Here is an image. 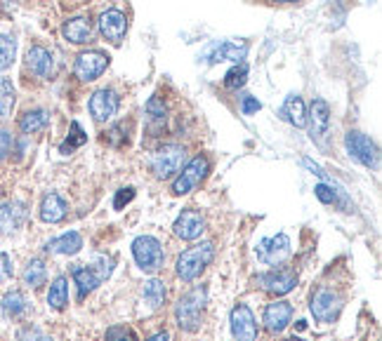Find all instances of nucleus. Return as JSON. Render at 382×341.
<instances>
[{"instance_id": "obj_1", "label": "nucleus", "mask_w": 382, "mask_h": 341, "mask_svg": "<svg viewBox=\"0 0 382 341\" xmlns=\"http://www.w3.org/2000/svg\"><path fill=\"white\" fill-rule=\"evenodd\" d=\"M205 299H208V292H205L203 285H198L178 301V306H175V320H178L180 330H185V332L201 330Z\"/></svg>"}, {"instance_id": "obj_2", "label": "nucleus", "mask_w": 382, "mask_h": 341, "mask_svg": "<svg viewBox=\"0 0 382 341\" xmlns=\"http://www.w3.org/2000/svg\"><path fill=\"white\" fill-rule=\"evenodd\" d=\"M114 271V259L111 257H94V264H80L73 266L71 278L78 285V299H85L92 290H97L102 280H107Z\"/></svg>"}, {"instance_id": "obj_3", "label": "nucleus", "mask_w": 382, "mask_h": 341, "mask_svg": "<svg viewBox=\"0 0 382 341\" xmlns=\"http://www.w3.org/2000/svg\"><path fill=\"white\" fill-rule=\"evenodd\" d=\"M212 259H215V245L198 242V245H194V247L185 250L178 257L175 271H178V276L185 280V283H191V280H196L205 269H208Z\"/></svg>"}, {"instance_id": "obj_4", "label": "nucleus", "mask_w": 382, "mask_h": 341, "mask_svg": "<svg viewBox=\"0 0 382 341\" xmlns=\"http://www.w3.org/2000/svg\"><path fill=\"white\" fill-rule=\"evenodd\" d=\"M187 160V151L185 146L180 144H165L163 148H158L156 153H153L151 158V169L153 174H156V179H170L182 169Z\"/></svg>"}, {"instance_id": "obj_5", "label": "nucleus", "mask_w": 382, "mask_h": 341, "mask_svg": "<svg viewBox=\"0 0 382 341\" xmlns=\"http://www.w3.org/2000/svg\"><path fill=\"white\" fill-rule=\"evenodd\" d=\"M132 257H135L137 266L144 273H156L160 266H163V247L160 242L153 238V235H139L132 242Z\"/></svg>"}, {"instance_id": "obj_6", "label": "nucleus", "mask_w": 382, "mask_h": 341, "mask_svg": "<svg viewBox=\"0 0 382 341\" xmlns=\"http://www.w3.org/2000/svg\"><path fill=\"white\" fill-rule=\"evenodd\" d=\"M208 169H210L208 158H205V155H196L194 160L187 162V167L182 169V174L178 177V179H175L173 194H175V196H187V194H191V191H194L198 184L205 179Z\"/></svg>"}, {"instance_id": "obj_7", "label": "nucleus", "mask_w": 382, "mask_h": 341, "mask_svg": "<svg viewBox=\"0 0 382 341\" xmlns=\"http://www.w3.org/2000/svg\"><path fill=\"white\" fill-rule=\"evenodd\" d=\"M109 66V55L102 50H90L83 52V55L76 57V64H73V73H76L78 80L83 83H90V80H97L102 73L107 71Z\"/></svg>"}, {"instance_id": "obj_8", "label": "nucleus", "mask_w": 382, "mask_h": 341, "mask_svg": "<svg viewBox=\"0 0 382 341\" xmlns=\"http://www.w3.org/2000/svg\"><path fill=\"white\" fill-rule=\"evenodd\" d=\"M257 259L267 266H278L290 257V238L285 233H278L274 238H262L257 242Z\"/></svg>"}, {"instance_id": "obj_9", "label": "nucleus", "mask_w": 382, "mask_h": 341, "mask_svg": "<svg viewBox=\"0 0 382 341\" xmlns=\"http://www.w3.org/2000/svg\"><path fill=\"white\" fill-rule=\"evenodd\" d=\"M344 146H347L349 155L359 160L366 167H378V146L371 142V137H366L364 132H347L344 137Z\"/></svg>"}, {"instance_id": "obj_10", "label": "nucleus", "mask_w": 382, "mask_h": 341, "mask_svg": "<svg viewBox=\"0 0 382 341\" xmlns=\"http://www.w3.org/2000/svg\"><path fill=\"white\" fill-rule=\"evenodd\" d=\"M310 308H312V315L317 318L319 323H333L337 320V315H340L342 311V296L323 287V290L314 294Z\"/></svg>"}, {"instance_id": "obj_11", "label": "nucleus", "mask_w": 382, "mask_h": 341, "mask_svg": "<svg viewBox=\"0 0 382 341\" xmlns=\"http://www.w3.org/2000/svg\"><path fill=\"white\" fill-rule=\"evenodd\" d=\"M257 285H260L264 292L283 296V294H288V292L295 290L298 276H295V271H290V269H274V271H269V273H262V276H257Z\"/></svg>"}, {"instance_id": "obj_12", "label": "nucleus", "mask_w": 382, "mask_h": 341, "mask_svg": "<svg viewBox=\"0 0 382 341\" xmlns=\"http://www.w3.org/2000/svg\"><path fill=\"white\" fill-rule=\"evenodd\" d=\"M229 323H231V337L236 341H255L257 339V320H255L251 306H246V303L234 306Z\"/></svg>"}, {"instance_id": "obj_13", "label": "nucleus", "mask_w": 382, "mask_h": 341, "mask_svg": "<svg viewBox=\"0 0 382 341\" xmlns=\"http://www.w3.org/2000/svg\"><path fill=\"white\" fill-rule=\"evenodd\" d=\"M119 106H121L119 94H116L114 90H109V87H104V90H97L90 97V113H92V118L97 123L111 121V118L119 113Z\"/></svg>"}, {"instance_id": "obj_14", "label": "nucleus", "mask_w": 382, "mask_h": 341, "mask_svg": "<svg viewBox=\"0 0 382 341\" xmlns=\"http://www.w3.org/2000/svg\"><path fill=\"white\" fill-rule=\"evenodd\" d=\"M128 31V17L121 10H107L99 17V33L111 43V45H121Z\"/></svg>"}, {"instance_id": "obj_15", "label": "nucleus", "mask_w": 382, "mask_h": 341, "mask_svg": "<svg viewBox=\"0 0 382 341\" xmlns=\"http://www.w3.org/2000/svg\"><path fill=\"white\" fill-rule=\"evenodd\" d=\"M205 231V217L198 210H185L173 224V233L182 240H196Z\"/></svg>"}, {"instance_id": "obj_16", "label": "nucleus", "mask_w": 382, "mask_h": 341, "mask_svg": "<svg viewBox=\"0 0 382 341\" xmlns=\"http://www.w3.org/2000/svg\"><path fill=\"white\" fill-rule=\"evenodd\" d=\"M310 123H312V139L314 142L323 144V139L328 137L330 132V106L328 101L323 99H314L312 101V108H310Z\"/></svg>"}, {"instance_id": "obj_17", "label": "nucleus", "mask_w": 382, "mask_h": 341, "mask_svg": "<svg viewBox=\"0 0 382 341\" xmlns=\"http://www.w3.org/2000/svg\"><path fill=\"white\" fill-rule=\"evenodd\" d=\"M293 320V306L288 301H274L264 308V328H267L271 335H278L290 325Z\"/></svg>"}, {"instance_id": "obj_18", "label": "nucleus", "mask_w": 382, "mask_h": 341, "mask_svg": "<svg viewBox=\"0 0 382 341\" xmlns=\"http://www.w3.org/2000/svg\"><path fill=\"white\" fill-rule=\"evenodd\" d=\"M26 221V205L24 203H5L0 205V233H17Z\"/></svg>"}, {"instance_id": "obj_19", "label": "nucleus", "mask_w": 382, "mask_h": 341, "mask_svg": "<svg viewBox=\"0 0 382 341\" xmlns=\"http://www.w3.org/2000/svg\"><path fill=\"white\" fill-rule=\"evenodd\" d=\"M62 35L69 43H73V45H85V43L92 38L90 19H87V17H73L69 21H64Z\"/></svg>"}, {"instance_id": "obj_20", "label": "nucleus", "mask_w": 382, "mask_h": 341, "mask_svg": "<svg viewBox=\"0 0 382 341\" xmlns=\"http://www.w3.org/2000/svg\"><path fill=\"white\" fill-rule=\"evenodd\" d=\"M53 55H50V50L40 47V45H33L31 50H28L26 55V66L31 69L33 76L38 78H50L53 76Z\"/></svg>"}, {"instance_id": "obj_21", "label": "nucleus", "mask_w": 382, "mask_h": 341, "mask_svg": "<svg viewBox=\"0 0 382 341\" xmlns=\"http://www.w3.org/2000/svg\"><path fill=\"white\" fill-rule=\"evenodd\" d=\"M69 212V205L60 194H48L40 203V219L45 224H60Z\"/></svg>"}, {"instance_id": "obj_22", "label": "nucleus", "mask_w": 382, "mask_h": 341, "mask_svg": "<svg viewBox=\"0 0 382 341\" xmlns=\"http://www.w3.org/2000/svg\"><path fill=\"white\" fill-rule=\"evenodd\" d=\"M80 247H83V238H80L78 231H69L60 235V238L50 240L45 245V252L50 255H64V257H71V255H78Z\"/></svg>"}, {"instance_id": "obj_23", "label": "nucleus", "mask_w": 382, "mask_h": 341, "mask_svg": "<svg viewBox=\"0 0 382 341\" xmlns=\"http://www.w3.org/2000/svg\"><path fill=\"white\" fill-rule=\"evenodd\" d=\"M281 118H283V121H288L290 125H295V128H305V125H307L305 101L300 99L298 94H290V97L285 99L283 108H281Z\"/></svg>"}, {"instance_id": "obj_24", "label": "nucleus", "mask_w": 382, "mask_h": 341, "mask_svg": "<svg viewBox=\"0 0 382 341\" xmlns=\"http://www.w3.org/2000/svg\"><path fill=\"white\" fill-rule=\"evenodd\" d=\"M248 55V45H239V43H219V45L212 50L210 55V62L217 64V62H241L246 59Z\"/></svg>"}, {"instance_id": "obj_25", "label": "nucleus", "mask_w": 382, "mask_h": 341, "mask_svg": "<svg viewBox=\"0 0 382 341\" xmlns=\"http://www.w3.org/2000/svg\"><path fill=\"white\" fill-rule=\"evenodd\" d=\"M50 123V113L45 108H36V111H28V113L21 116L19 121V130L24 132V135H36V132H40L43 128H48Z\"/></svg>"}, {"instance_id": "obj_26", "label": "nucleus", "mask_w": 382, "mask_h": 341, "mask_svg": "<svg viewBox=\"0 0 382 341\" xmlns=\"http://www.w3.org/2000/svg\"><path fill=\"white\" fill-rule=\"evenodd\" d=\"M48 303H50V308H55V311H64L66 308V303H69V283H66L64 276L55 278V283L50 285Z\"/></svg>"}, {"instance_id": "obj_27", "label": "nucleus", "mask_w": 382, "mask_h": 341, "mask_svg": "<svg viewBox=\"0 0 382 341\" xmlns=\"http://www.w3.org/2000/svg\"><path fill=\"white\" fill-rule=\"evenodd\" d=\"M45 278H48V269L43 264V259H31L24 269V283L28 287H33V290H38L40 285H45Z\"/></svg>"}, {"instance_id": "obj_28", "label": "nucleus", "mask_w": 382, "mask_h": 341, "mask_svg": "<svg viewBox=\"0 0 382 341\" xmlns=\"http://www.w3.org/2000/svg\"><path fill=\"white\" fill-rule=\"evenodd\" d=\"M144 301L149 303V308H160V303L165 301V283L158 278L149 280V283L144 285Z\"/></svg>"}, {"instance_id": "obj_29", "label": "nucleus", "mask_w": 382, "mask_h": 341, "mask_svg": "<svg viewBox=\"0 0 382 341\" xmlns=\"http://www.w3.org/2000/svg\"><path fill=\"white\" fill-rule=\"evenodd\" d=\"M26 311V299L19 290H12L3 296V313L7 318H19Z\"/></svg>"}, {"instance_id": "obj_30", "label": "nucleus", "mask_w": 382, "mask_h": 341, "mask_svg": "<svg viewBox=\"0 0 382 341\" xmlns=\"http://www.w3.org/2000/svg\"><path fill=\"white\" fill-rule=\"evenodd\" d=\"M85 142H87V135L83 132V128H80V123L73 121V123H71V135L62 142L60 153H62V155H71L73 151H76V148H80Z\"/></svg>"}, {"instance_id": "obj_31", "label": "nucleus", "mask_w": 382, "mask_h": 341, "mask_svg": "<svg viewBox=\"0 0 382 341\" xmlns=\"http://www.w3.org/2000/svg\"><path fill=\"white\" fill-rule=\"evenodd\" d=\"M17 55V40L10 33H0V71L10 69Z\"/></svg>"}, {"instance_id": "obj_32", "label": "nucleus", "mask_w": 382, "mask_h": 341, "mask_svg": "<svg viewBox=\"0 0 382 341\" xmlns=\"http://www.w3.org/2000/svg\"><path fill=\"white\" fill-rule=\"evenodd\" d=\"M14 106V87L10 80L0 78V118H7Z\"/></svg>"}, {"instance_id": "obj_33", "label": "nucleus", "mask_w": 382, "mask_h": 341, "mask_svg": "<svg viewBox=\"0 0 382 341\" xmlns=\"http://www.w3.org/2000/svg\"><path fill=\"white\" fill-rule=\"evenodd\" d=\"M246 78H248V64L241 62L224 76V87H229V90H239V87L246 85Z\"/></svg>"}, {"instance_id": "obj_34", "label": "nucleus", "mask_w": 382, "mask_h": 341, "mask_svg": "<svg viewBox=\"0 0 382 341\" xmlns=\"http://www.w3.org/2000/svg\"><path fill=\"white\" fill-rule=\"evenodd\" d=\"M146 113H149V121L153 125H163L165 123V106L158 97H151L146 101Z\"/></svg>"}, {"instance_id": "obj_35", "label": "nucleus", "mask_w": 382, "mask_h": 341, "mask_svg": "<svg viewBox=\"0 0 382 341\" xmlns=\"http://www.w3.org/2000/svg\"><path fill=\"white\" fill-rule=\"evenodd\" d=\"M104 341H137V335L130 328H126V325H116V328L107 330Z\"/></svg>"}, {"instance_id": "obj_36", "label": "nucleus", "mask_w": 382, "mask_h": 341, "mask_svg": "<svg viewBox=\"0 0 382 341\" xmlns=\"http://www.w3.org/2000/svg\"><path fill=\"white\" fill-rule=\"evenodd\" d=\"M314 194H317V198L321 200L323 205H333V203H337V194L333 191V184L321 181L319 186L314 189Z\"/></svg>"}, {"instance_id": "obj_37", "label": "nucleus", "mask_w": 382, "mask_h": 341, "mask_svg": "<svg viewBox=\"0 0 382 341\" xmlns=\"http://www.w3.org/2000/svg\"><path fill=\"white\" fill-rule=\"evenodd\" d=\"M135 198V191L132 189H121L119 194H116V198H114V210H123L130 200Z\"/></svg>"}, {"instance_id": "obj_38", "label": "nucleus", "mask_w": 382, "mask_h": 341, "mask_svg": "<svg viewBox=\"0 0 382 341\" xmlns=\"http://www.w3.org/2000/svg\"><path fill=\"white\" fill-rule=\"evenodd\" d=\"M302 165H305L307 169H310V172H314V174H317L321 181H326V184H333V179H330V177H328L326 172H323V169H321V167L317 165V162L312 160V158H302Z\"/></svg>"}, {"instance_id": "obj_39", "label": "nucleus", "mask_w": 382, "mask_h": 341, "mask_svg": "<svg viewBox=\"0 0 382 341\" xmlns=\"http://www.w3.org/2000/svg\"><path fill=\"white\" fill-rule=\"evenodd\" d=\"M10 151H12V135L7 130H0V160L7 158Z\"/></svg>"}, {"instance_id": "obj_40", "label": "nucleus", "mask_w": 382, "mask_h": 341, "mask_svg": "<svg viewBox=\"0 0 382 341\" xmlns=\"http://www.w3.org/2000/svg\"><path fill=\"white\" fill-rule=\"evenodd\" d=\"M260 108H262V104L255 97H244V101H241V111H244V116H253Z\"/></svg>"}, {"instance_id": "obj_41", "label": "nucleus", "mask_w": 382, "mask_h": 341, "mask_svg": "<svg viewBox=\"0 0 382 341\" xmlns=\"http://www.w3.org/2000/svg\"><path fill=\"white\" fill-rule=\"evenodd\" d=\"M149 341H170V335H168V332H158V335H153Z\"/></svg>"}, {"instance_id": "obj_42", "label": "nucleus", "mask_w": 382, "mask_h": 341, "mask_svg": "<svg viewBox=\"0 0 382 341\" xmlns=\"http://www.w3.org/2000/svg\"><path fill=\"white\" fill-rule=\"evenodd\" d=\"M274 3H295V0H274Z\"/></svg>"}, {"instance_id": "obj_43", "label": "nucleus", "mask_w": 382, "mask_h": 341, "mask_svg": "<svg viewBox=\"0 0 382 341\" xmlns=\"http://www.w3.org/2000/svg\"><path fill=\"white\" fill-rule=\"evenodd\" d=\"M38 341H53V339H50V337H40Z\"/></svg>"}, {"instance_id": "obj_44", "label": "nucleus", "mask_w": 382, "mask_h": 341, "mask_svg": "<svg viewBox=\"0 0 382 341\" xmlns=\"http://www.w3.org/2000/svg\"><path fill=\"white\" fill-rule=\"evenodd\" d=\"M288 341H302V339H300V337H293V339H288Z\"/></svg>"}]
</instances>
